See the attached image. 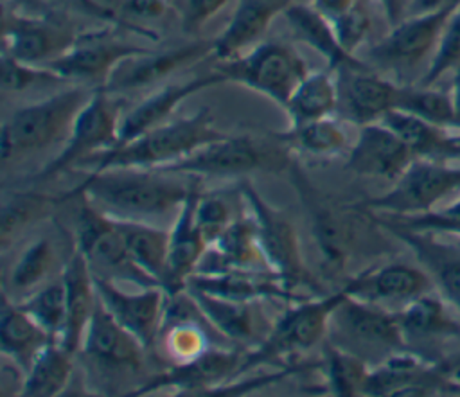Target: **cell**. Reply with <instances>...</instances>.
Segmentation results:
<instances>
[{
	"mask_svg": "<svg viewBox=\"0 0 460 397\" xmlns=\"http://www.w3.org/2000/svg\"><path fill=\"white\" fill-rule=\"evenodd\" d=\"M408 113L426 119L433 124L458 129L460 124L455 115L449 90H437L433 86H401L397 106Z\"/></svg>",
	"mask_w": 460,
	"mask_h": 397,
	"instance_id": "obj_41",
	"label": "cell"
},
{
	"mask_svg": "<svg viewBox=\"0 0 460 397\" xmlns=\"http://www.w3.org/2000/svg\"><path fill=\"white\" fill-rule=\"evenodd\" d=\"M406 348L460 338V322L449 313L446 300L426 293L397 313Z\"/></svg>",
	"mask_w": 460,
	"mask_h": 397,
	"instance_id": "obj_32",
	"label": "cell"
},
{
	"mask_svg": "<svg viewBox=\"0 0 460 397\" xmlns=\"http://www.w3.org/2000/svg\"><path fill=\"white\" fill-rule=\"evenodd\" d=\"M95 88L75 84L16 110L2 124V162L40 153L65 142L75 117Z\"/></svg>",
	"mask_w": 460,
	"mask_h": 397,
	"instance_id": "obj_3",
	"label": "cell"
},
{
	"mask_svg": "<svg viewBox=\"0 0 460 397\" xmlns=\"http://www.w3.org/2000/svg\"><path fill=\"white\" fill-rule=\"evenodd\" d=\"M331 23L334 27L340 45L349 54H354L359 49V45L365 41L370 31V16L361 0H358L354 5H350L336 18H332Z\"/></svg>",
	"mask_w": 460,
	"mask_h": 397,
	"instance_id": "obj_47",
	"label": "cell"
},
{
	"mask_svg": "<svg viewBox=\"0 0 460 397\" xmlns=\"http://www.w3.org/2000/svg\"><path fill=\"white\" fill-rule=\"evenodd\" d=\"M379 225L410 248L440 298L460 313V248L438 241L433 232L406 228L388 217H379Z\"/></svg>",
	"mask_w": 460,
	"mask_h": 397,
	"instance_id": "obj_19",
	"label": "cell"
},
{
	"mask_svg": "<svg viewBox=\"0 0 460 397\" xmlns=\"http://www.w3.org/2000/svg\"><path fill=\"white\" fill-rule=\"evenodd\" d=\"M27 372L14 363L13 359L2 356V366H0V395L13 397V395H23Z\"/></svg>",
	"mask_w": 460,
	"mask_h": 397,
	"instance_id": "obj_50",
	"label": "cell"
},
{
	"mask_svg": "<svg viewBox=\"0 0 460 397\" xmlns=\"http://www.w3.org/2000/svg\"><path fill=\"white\" fill-rule=\"evenodd\" d=\"M358 0H313L311 5L314 9H318L323 16H327L329 20L336 18L338 14H341L343 11H347L350 5H354Z\"/></svg>",
	"mask_w": 460,
	"mask_h": 397,
	"instance_id": "obj_54",
	"label": "cell"
},
{
	"mask_svg": "<svg viewBox=\"0 0 460 397\" xmlns=\"http://www.w3.org/2000/svg\"><path fill=\"white\" fill-rule=\"evenodd\" d=\"M221 83H226V79L223 74H219L214 68L212 72L196 75L189 81L171 83V84L158 88L156 92L144 97L138 104H135L129 111L122 113L120 126H119V137H117V142L113 147L122 146V144L137 138L138 135L167 122L171 119V115L174 113V110L185 99L192 97L194 93H198L201 90L221 84Z\"/></svg>",
	"mask_w": 460,
	"mask_h": 397,
	"instance_id": "obj_22",
	"label": "cell"
},
{
	"mask_svg": "<svg viewBox=\"0 0 460 397\" xmlns=\"http://www.w3.org/2000/svg\"><path fill=\"white\" fill-rule=\"evenodd\" d=\"M230 0H185L181 27L185 32H198L214 14H217Z\"/></svg>",
	"mask_w": 460,
	"mask_h": 397,
	"instance_id": "obj_49",
	"label": "cell"
},
{
	"mask_svg": "<svg viewBox=\"0 0 460 397\" xmlns=\"http://www.w3.org/2000/svg\"><path fill=\"white\" fill-rule=\"evenodd\" d=\"M16 4V7H13L18 13L23 14H47L49 13V5L45 4V0H13Z\"/></svg>",
	"mask_w": 460,
	"mask_h": 397,
	"instance_id": "obj_55",
	"label": "cell"
},
{
	"mask_svg": "<svg viewBox=\"0 0 460 397\" xmlns=\"http://www.w3.org/2000/svg\"><path fill=\"white\" fill-rule=\"evenodd\" d=\"M341 289L349 296L399 313L410 302L431 293L435 287L420 266L390 262L347 278Z\"/></svg>",
	"mask_w": 460,
	"mask_h": 397,
	"instance_id": "obj_15",
	"label": "cell"
},
{
	"mask_svg": "<svg viewBox=\"0 0 460 397\" xmlns=\"http://www.w3.org/2000/svg\"><path fill=\"white\" fill-rule=\"evenodd\" d=\"M180 174L155 169H106L88 172L84 180L59 201L84 198L111 217L146 219L178 212L198 178H178Z\"/></svg>",
	"mask_w": 460,
	"mask_h": 397,
	"instance_id": "obj_1",
	"label": "cell"
},
{
	"mask_svg": "<svg viewBox=\"0 0 460 397\" xmlns=\"http://www.w3.org/2000/svg\"><path fill=\"white\" fill-rule=\"evenodd\" d=\"M223 137H226V133L216 128L212 113L201 108L189 117L169 119L122 146L93 154L79 167L88 165V172L119 167L158 171Z\"/></svg>",
	"mask_w": 460,
	"mask_h": 397,
	"instance_id": "obj_2",
	"label": "cell"
},
{
	"mask_svg": "<svg viewBox=\"0 0 460 397\" xmlns=\"http://www.w3.org/2000/svg\"><path fill=\"white\" fill-rule=\"evenodd\" d=\"M16 302L52 336V340L61 343L66 327V289L61 277L40 286Z\"/></svg>",
	"mask_w": 460,
	"mask_h": 397,
	"instance_id": "obj_40",
	"label": "cell"
},
{
	"mask_svg": "<svg viewBox=\"0 0 460 397\" xmlns=\"http://www.w3.org/2000/svg\"><path fill=\"white\" fill-rule=\"evenodd\" d=\"M239 194L255 221L259 243L270 269L295 293H298V287L316 289L318 284L304 264L300 241L289 217L271 207L248 180L241 181Z\"/></svg>",
	"mask_w": 460,
	"mask_h": 397,
	"instance_id": "obj_10",
	"label": "cell"
},
{
	"mask_svg": "<svg viewBox=\"0 0 460 397\" xmlns=\"http://www.w3.org/2000/svg\"><path fill=\"white\" fill-rule=\"evenodd\" d=\"M417 156L385 122L359 126V135L347 153L345 167L359 176L395 181Z\"/></svg>",
	"mask_w": 460,
	"mask_h": 397,
	"instance_id": "obj_20",
	"label": "cell"
},
{
	"mask_svg": "<svg viewBox=\"0 0 460 397\" xmlns=\"http://www.w3.org/2000/svg\"><path fill=\"white\" fill-rule=\"evenodd\" d=\"M56 203H59V198H50L47 194H40L32 190L11 194L2 205V216H0L2 246L7 248V244L22 230H25L29 225L47 216Z\"/></svg>",
	"mask_w": 460,
	"mask_h": 397,
	"instance_id": "obj_42",
	"label": "cell"
},
{
	"mask_svg": "<svg viewBox=\"0 0 460 397\" xmlns=\"http://www.w3.org/2000/svg\"><path fill=\"white\" fill-rule=\"evenodd\" d=\"M75 250L84 255L95 277L137 287L160 286L133 260L115 219L84 198L75 221Z\"/></svg>",
	"mask_w": 460,
	"mask_h": 397,
	"instance_id": "obj_8",
	"label": "cell"
},
{
	"mask_svg": "<svg viewBox=\"0 0 460 397\" xmlns=\"http://www.w3.org/2000/svg\"><path fill=\"white\" fill-rule=\"evenodd\" d=\"M286 22L296 40L314 49L327 61L329 68L343 66H367L354 54H349L338 41L334 27L327 16H323L311 4H291L284 13Z\"/></svg>",
	"mask_w": 460,
	"mask_h": 397,
	"instance_id": "obj_33",
	"label": "cell"
},
{
	"mask_svg": "<svg viewBox=\"0 0 460 397\" xmlns=\"http://www.w3.org/2000/svg\"><path fill=\"white\" fill-rule=\"evenodd\" d=\"M226 269H270L262 253L257 226L248 212L235 217L228 228L207 248L196 273H217Z\"/></svg>",
	"mask_w": 460,
	"mask_h": 397,
	"instance_id": "obj_28",
	"label": "cell"
},
{
	"mask_svg": "<svg viewBox=\"0 0 460 397\" xmlns=\"http://www.w3.org/2000/svg\"><path fill=\"white\" fill-rule=\"evenodd\" d=\"M79 32L49 18V14H23L5 11L2 23L4 54L20 61L47 66L77 41Z\"/></svg>",
	"mask_w": 460,
	"mask_h": 397,
	"instance_id": "obj_14",
	"label": "cell"
},
{
	"mask_svg": "<svg viewBox=\"0 0 460 397\" xmlns=\"http://www.w3.org/2000/svg\"><path fill=\"white\" fill-rule=\"evenodd\" d=\"M449 95H451V101H453V108H455L456 120H458V124H460V66L453 72Z\"/></svg>",
	"mask_w": 460,
	"mask_h": 397,
	"instance_id": "obj_56",
	"label": "cell"
},
{
	"mask_svg": "<svg viewBox=\"0 0 460 397\" xmlns=\"http://www.w3.org/2000/svg\"><path fill=\"white\" fill-rule=\"evenodd\" d=\"M291 4L293 0H239L228 25L212 40V56L221 61L243 54Z\"/></svg>",
	"mask_w": 460,
	"mask_h": 397,
	"instance_id": "obj_30",
	"label": "cell"
},
{
	"mask_svg": "<svg viewBox=\"0 0 460 397\" xmlns=\"http://www.w3.org/2000/svg\"><path fill=\"white\" fill-rule=\"evenodd\" d=\"M61 278L66 289V327L61 345L72 354H79L86 327L99 300L95 277L79 250L74 248L63 266Z\"/></svg>",
	"mask_w": 460,
	"mask_h": 397,
	"instance_id": "obj_29",
	"label": "cell"
},
{
	"mask_svg": "<svg viewBox=\"0 0 460 397\" xmlns=\"http://www.w3.org/2000/svg\"><path fill=\"white\" fill-rule=\"evenodd\" d=\"M113 219L133 260L142 271H146L164 287L169 262V230L153 226L142 219Z\"/></svg>",
	"mask_w": 460,
	"mask_h": 397,
	"instance_id": "obj_36",
	"label": "cell"
},
{
	"mask_svg": "<svg viewBox=\"0 0 460 397\" xmlns=\"http://www.w3.org/2000/svg\"><path fill=\"white\" fill-rule=\"evenodd\" d=\"M244 352L235 347H210L201 356L178 363L162 374L151 377L137 388L133 395H144L162 388H176L181 395H201L219 384L237 377Z\"/></svg>",
	"mask_w": 460,
	"mask_h": 397,
	"instance_id": "obj_17",
	"label": "cell"
},
{
	"mask_svg": "<svg viewBox=\"0 0 460 397\" xmlns=\"http://www.w3.org/2000/svg\"><path fill=\"white\" fill-rule=\"evenodd\" d=\"M453 194L460 196V163L415 158L390 190L363 205L386 216H419L435 212V207Z\"/></svg>",
	"mask_w": 460,
	"mask_h": 397,
	"instance_id": "obj_9",
	"label": "cell"
},
{
	"mask_svg": "<svg viewBox=\"0 0 460 397\" xmlns=\"http://www.w3.org/2000/svg\"><path fill=\"white\" fill-rule=\"evenodd\" d=\"M325 340L361 357L370 366L406 348L397 313L347 293L329 318Z\"/></svg>",
	"mask_w": 460,
	"mask_h": 397,
	"instance_id": "obj_5",
	"label": "cell"
},
{
	"mask_svg": "<svg viewBox=\"0 0 460 397\" xmlns=\"http://www.w3.org/2000/svg\"><path fill=\"white\" fill-rule=\"evenodd\" d=\"M74 356L59 341L49 343L27 370L25 397H54L66 390L72 372Z\"/></svg>",
	"mask_w": 460,
	"mask_h": 397,
	"instance_id": "obj_38",
	"label": "cell"
},
{
	"mask_svg": "<svg viewBox=\"0 0 460 397\" xmlns=\"http://www.w3.org/2000/svg\"><path fill=\"white\" fill-rule=\"evenodd\" d=\"M201 194L199 178L192 185L189 196L178 208L174 223L169 230V262L164 289L169 295L185 289L190 275L196 273L208 244L196 221V203Z\"/></svg>",
	"mask_w": 460,
	"mask_h": 397,
	"instance_id": "obj_23",
	"label": "cell"
},
{
	"mask_svg": "<svg viewBox=\"0 0 460 397\" xmlns=\"http://www.w3.org/2000/svg\"><path fill=\"white\" fill-rule=\"evenodd\" d=\"M381 122L395 131L417 158L455 162V135L460 128H444L399 108L390 110Z\"/></svg>",
	"mask_w": 460,
	"mask_h": 397,
	"instance_id": "obj_34",
	"label": "cell"
},
{
	"mask_svg": "<svg viewBox=\"0 0 460 397\" xmlns=\"http://www.w3.org/2000/svg\"><path fill=\"white\" fill-rule=\"evenodd\" d=\"M56 260L50 239L40 237L32 241L16 259L9 273V286L13 291L22 293L23 298L36 291L52 271Z\"/></svg>",
	"mask_w": 460,
	"mask_h": 397,
	"instance_id": "obj_43",
	"label": "cell"
},
{
	"mask_svg": "<svg viewBox=\"0 0 460 397\" xmlns=\"http://www.w3.org/2000/svg\"><path fill=\"white\" fill-rule=\"evenodd\" d=\"M185 289L192 295L208 323L230 343L253 348L268 336L275 323V320L270 322L266 316L262 307L264 300H232L189 287Z\"/></svg>",
	"mask_w": 460,
	"mask_h": 397,
	"instance_id": "obj_21",
	"label": "cell"
},
{
	"mask_svg": "<svg viewBox=\"0 0 460 397\" xmlns=\"http://www.w3.org/2000/svg\"><path fill=\"white\" fill-rule=\"evenodd\" d=\"M289 126L334 117L338 111V75L334 68L309 72L284 106Z\"/></svg>",
	"mask_w": 460,
	"mask_h": 397,
	"instance_id": "obj_35",
	"label": "cell"
},
{
	"mask_svg": "<svg viewBox=\"0 0 460 397\" xmlns=\"http://www.w3.org/2000/svg\"><path fill=\"white\" fill-rule=\"evenodd\" d=\"M388 22L390 27L397 25L401 20L406 18L408 13V4L410 0H376Z\"/></svg>",
	"mask_w": 460,
	"mask_h": 397,
	"instance_id": "obj_52",
	"label": "cell"
},
{
	"mask_svg": "<svg viewBox=\"0 0 460 397\" xmlns=\"http://www.w3.org/2000/svg\"><path fill=\"white\" fill-rule=\"evenodd\" d=\"M214 68L226 81L252 88L282 108L309 74L307 63L298 50L282 41L255 45L244 54L217 61Z\"/></svg>",
	"mask_w": 460,
	"mask_h": 397,
	"instance_id": "obj_7",
	"label": "cell"
},
{
	"mask_svg": "<svg viewBox=\"0 0 460 397\" xmlns=\"http://www.w3.org/2000/svg\"><path fill=\"white\" fill-rule=\"evenodd\" d=\"M460 66V4L451 13L444 25L437 50L428 63V68L420 79V84L433 86L446 74L455 72Z\"/></svg>",
	"mask_w": 460,
	"mask_h": 397,
	"instance_id": "obj_44",
	"label": "cell"
},
{
	"mask_svg": "<svg viewBox=\"0 0 460 397\" xmlns=\"http://www.w3.org/2000/svg\"><path fill=\"white\" fill-rule=\"evenodd\" d=\"M455 162L460 163V129L455 135Z\"/></svg>",
	"mask_w": 460,
	"mask_h": 397,
	"instance_id": "obj_58",
	"label": "cell"
},
{
	"mask_svg": "<svg viewBox=\"0 0 460 397\" xmlns=\"http://www.w3.org/2000/svg\"><path fill=\"white\" fill-rule=\"evenodd\" d=\"M442 212H446V214H449V216H456V217H460V196L449 205V207H446Z\"/></svg>",
	"mask_w": 460,
	"mask_h": 397,
	"instance_id": "obj_57",
	"label": "cell"
},
{
	"mask_svg": "<svg viewBox=\"0 0 460 397\" xmlns=\"http://www.w3.org/2000/svg\"><path fill=\"white\" fill-rule=\"evenodd\" d=\"M451 381H453L455 386L460 390V366H456V370L451 374Z\"/></svg>",
	"mask_w": 460,
	"mask_h": 397,
	"instance_id": "obj_59",
	"label": "cell"
},
{
	"mask_svg": "<svg viewBox=\"0 0 460 397\" xmlns=\"http://www.w3.org/2000/svg\"><path fill=\"white\" fill-rule=\"evenodd\" d=\"M119 4V11L124 16H129L133 20L138 18H158L164 16L169 2L167 0H115Z\"/></svg>",
	"mask_w": 460,
	"mask_h": 397,
	"instance_id": "obj_51",
	"label": "cell"
},
{
	"mask_svg": "<svg viewBox=\"0 0 460 397\" xmlns=\"http://www.w3.org/2000/svg\"><path fill=\"white\" fill-rule=\"evenodd\" d=\"M207 56H212V41H194L172 50H151L147 54L129 57L117 66L110 83L106 84V90L111 93L138 90L167 77L171 72H176L185 65L205 59Z\"/></svg>",
	"mask_w": 460,
	"mask_h": 397,
	"instance_id": "obj_27",
	"label": "cell"
},
{
	"mask_svg": "<svg viewBox=\"0 0 460 397\" xmlns=\"http://www.w3.org/2000/svg\"><path fill=\"white\" fill-rule=\"evenodd\" d=\"M293 180L296 183V189L300 196L304 198V203L309 208L311 221H313V234L318 244V250L322 253L323 264L331 271H340L345 268L349 253H350V241H352V230L349 217H343V214L329 205L316 190L314 187L304 178V174L296 169H291Z\"/></svg>",
	"mask_w": 460,
	"mask_h": 397,
	"instance_id": "obj_26",
	"label": "cell"
},
{
	"mask_svg": "<svg viewBox=\"0 0 460 397\" xmlns=\"http://www.w3.org/2000/svg\"><path fill=\"white\" fill-rule=\"evenodd\" d=\"M95 287L110 314L149 350L160 336L169 293L162 286L126 291L117 282L101 277H95Z\"/></svg>",
	"mask_w": 460,
	"mask_h": 397,
	"instance_id": "obj_16",
	"label": "cell"
},
{
	"mask_svg": "<svg viewBox=\"0 0 460 397\" xmlns=\"http://www.w3.org/2000/svg\"><path fill=\"white\" fill-rule=\"evenodd\" d=\"M322 368L327 381L325 388L331 395H363V386L370 372V365L365 363L361 357L323 340Z\"/></svg>",
	"mask_w": 460,
	"mask_h": 397,
	"instance_id": "obj_39",
	"label": "cell"
},
{
	"mask_svg": "<svg viewBox=\"0 0 460 397\" xmlns=\"http://www.w3.org/2000/svg\"><path fill=\"white\" fill-rule=\"evenodd\" d=\"M65 83L56 72L47 66L31 65L2 52V88L5 92H25L40 84Z\"/></svg>",
	"mask_w": 460,
	"mask_h": 397,
	"instance_id": "obj_45",
	"label": "cell"
},
{
	"mask_svg": "<svg viewBox=\"0 0 460 397\" xmlns=\"http://www.w3.org/2000/svg\"><path fill=\"white\" fill-rule=\"evenodd\" d=\"M289 153L291 151L286 147V144H282L277 137L271 144L270 140H261L252 135H226L158 171L199 180L244 176L262 169H286L291 162Z\"/></svg>",
	"mask_w": 460,
	"mask_h": 397,
	"instance_id": "obj_6",
	"label": "cell"
},
{
	"mask_svg": "<svg viewBox=\"0 0 460 397\" xmlns=\"http://www.w3.org/2000/svg\"><path fill=\"white\" fill-rule=\"evenodd\" d=\"M151 52V49L117 38L108 29L79 32L77 41L63 56L47 65L65 83L106 88L120 63Z\"/></svg>",
	"mask_w": 460,
	"mask_h": 397,
	"instance_id": "obj_12",
	"label": "cell"
},
{
	"mask_svg": "<svg viewBox=\"0 0 460 397\" xmlns=\"http://www.w3.org/2000/svg\"><path fill=\"white\" fill-rule=\"evenodd\" d=\"M289 151L304 153L314 158H331L349 153V140L341 124L334 117H325L298 126H289V129L275 135Z\"/></svg>",
	"mask_w": 460,
	"mask_h": 397,
	"instance_id": "obj_37",
	"label": "cell"
},
{
	"mask_svg": "<svg viewBox=\"0 0 460 397\" xmlns=\"http://www.w3.org/2000/svg\"><path fill=\"white\" fill-rule=\"evenodd\" d=\"M456 4H460V0H410L406 16L433 13V11L446 9V7H451V5H456Z\"/></svg>",
	"mask_w": 460,
	"mask_h": 397,
	"instance_id": "obj_53",
	"label": "cell"
},
{
	"mask_svg": "<svg viewBox=\"0 0 460 397\" xmlns=\"http://www.w3.org/2000/svg\"><path fill=\"white\" fill-rule=\"evenodd\" d=\"M185 287L232 300H284L289 304L309 298L291 291L277 273L268 269L194 273L189 277Z\"/></svg>",
	"mask_w": 460,
	"mask_h": 397,
	"instance_id": "obj_25",
	"label": "cell"
},
{
	"mask_svg": "<svg viewBox=\"0 0 460 397\" xmlns=\"http://www.w3.org/2000/svg\"><path fill=\"white\" fill-rule=\"evenodd\" d=\"M106 88H95L75 117L63 149L41 167L32 180L43 181L66 169H77L84 160L115 146L122 119V106Z\"/></svg>",
	"mask_w": 460,
	"mask_h": 397,
	"instance_id": "obj_11",
	"label": "cell"
},
{
	"mask_svg": "<svg viewBox=\"0 0 460 397\" xmlns=\"http://www.w3.org/2000/svg\"><path fill=\"white\" fill-rule=\"evenodd\" d=\"M456 5L406 16L397 25L390 27V32L368 50L370 59L379 66L397 72H408L424 61H431L444 25Z\"/></svg>",
	"mask_w": 460,
	"mask_h": 397,
	"instance_id": "obj_13",
	"label": "cell"
},
{
	"mask_svg": "<svg viewBox=\"0 0 460 397\" xmlns=\"http://www.w3.org/2000/svg\"><path fill=\"white\" fill-rule=\"evenodd\" d=\"M390 221L413 230H426L435 234H451L460 237V217L449 216L442 210L419 214V216H388Z\"/></svg>",
	"mask_w": 460,
	"mask_h": 397,
	"instance_id": "obj_48",
	"label": "cell"
},
{
	"mask_svg": "<svg viewBox=\"0 0 460 397\" xmlns=\"http://www.w3.org/2000/svg\"><path fill=\"white\" fill-rule=\"evenodd\" d=\"M228 203L217 194H199L196 203V221L203 239L210 246L234 221Z\"/></svg>",
	"mask_w": 460,
	"mask_h": 397,
	"instance_id": "obj_46",
	"label": "cell"
},
{
	"mask_svg": "<svg viewBox=\"0 0 460 397\" xmlns=\"http://www.w3.org/2000/svg\"><path fill=\"white\" fill-rule=\"evenodd\" d=\"M338 75V111L356 126L379 122L397 106L401 84H395L367 66H343Z\"/></svg>",
	"mask_w": 460,
	"mask_h": 397,
	"instance_id": "obj_18",
	"label": "cell"
},
{
	"mask_svg": "<svg viewBox=\"0 0 460 397\" xmlns=\"http://www.w3.org/2000/svg\"><path fill=\"white\" fill-rule=\"evenodd\" d=\"M343 296L345 291L338 289L318 298L289 302L284 314L275 320L268 336L257 347L244 352L237 377L261 365L284 363L320 345L327 336L329 318Z\"/></svg>",
	"mask_w": 460,
	"mask_h": 397,
	"instance_id": "obj_4",
	"label": "cell"
},
{
	"mask_svg": "<svg viewBox=\"0 0 460 397\" xmlns=\"http://www.w3.org/2000/svg\"><path fill=\"white\" fill-rule=\"evenodd\" d=\"M146 350L147 348L110 314L102 302L97 300L83 338L81 352L104 368L138 370L144 363Z\"/></svg>",
	"mask_w": 460,
	"mask_h": 397,
	"instance_id": "obj_24",
	"label": "cell"
},
{
	"mask_svg": "<svg viewBox=\"0 0 460 397\" xmlns=\"http://www.w3.org/2000/svg\"><path fill=\"white\" fill-rule=\"evenodd\" d=\"M52 341L56 340L4 291L0 313L2 356L13 359L27 372L38 354Z\"/></svg>",
	"mask_w": 460,
	"mask_h": 397,
	"instance_id": "obj_31",
	"label": "cell"
}]
</instances>
